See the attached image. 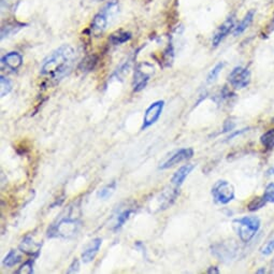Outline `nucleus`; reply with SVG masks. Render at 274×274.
Instances as JSON below:
<instances>
[{
    "instance_id": "1",
    "label": "nucleus",
    "mask_w": 274,
    "mask_h": 274,
    "mask_svg": "<svg viewBox=\"0 0 274 274\" xmlns=\"http://www.w3.org/2000/svg\"><path fill=\"white\" fill-rule=\"evenodd\" d=\"M75 58V52L69 44H64L43 60L41 74L51 80L59 81L71 70Z\"/></svg>"
},
{
    "instance_id": "3",
    "label": "nucleus",
    "mask_w": 274,
    "mask_h": 274,
    "mask_svg": "<svg viewBox=\"0 0 274 274\" xmlns=\"http://www.w3.org/2000/svg\"><path fill=\"white\" fill-rule=\"evenodd\" d=\"M233 227L242 242H250L260 228V219L256 216H244L233 220Z\"/></svg>"
},
{
    "instance_id": "17",
    "label": "nucleus",
    "mask_w": 274,
    "mask_h": 274,
    "mask_svg": "<svg viewBox=\"0 0 274 274\" xmlns=\"http://www.w3.org/2000/svg\"><path fill=\"white\" fill-rule=\"evenodd\" d=\"M21 259H22V256L19 254V252L11 250L6 256V258L4 259V264L8 268H12L15 266V264L19 263Z\"/></svg>"
},
{
    "instance_id": "27",
    "label": "nucleus",
    "mask_w": 274,
    "mask_h": 274,
    "mask_svg": "<svg viewBox=\"0 0 274 274\" xmlns=\"http://www.w3.org/2000/svg\"><path fill=\"white\" fill-rule=\"evenodd\" d=\"M16 274H31L33 273V262L31 260H27L22 264V267L15 272Z\"/></svg>"
},
{
    "instance_id": "4",
    "label": "nucleus",
    "mask_w": 274,
    "mask_h": 274,
    "mask_svg": "<svg viewBox=\"0 0 274 274\" xmlns=\"http://www.w3.org/2000/svg\"><path fill=\"white\" fill-rule=\"evenodd\" d=\"M80 227V222L77 219L66 217L60 219L58 224L53 225L48 230L49 238H64L69 239L76 234Z\"/></svg>"
},
{
    "instance_id": "34",
    "label": "nucleus",
    "mask_w": 274,
    "mask_h": 274,
    "mask_svg": "<svg viewBox=\"0 0 274 274\" xmlns=\"http://www.w3.org/2000/svg\"><path fill=\"white\" fill-rule=\"evenodd\" d=\"M208 273H219V270L216 268V267H211V268H209V270H208Z\"/></svg>"
},
{
    "instance_id": "8",
    "label": "nucleus",
    "mask_w": 274,
    "mask_h": 274,
    "mask_svg": "<svg viewBox=\"0 0 274 274\" xmlns=\"http://www.w3.org/2000/svg\"><path fill=\"white\" fill-rule=\"evenodd\" d=\"M164 107H165V101L163 100L155 101L154 103L149 105L147 110L145 111L144 118H143V125L142 127H141V129L144 130L148 128L149 126H152L153 124H155L159 120V118H161Z\"/></svg>"
},
{
    "instance_id": "11",
    "label": "nucleus",
    "mask_w": 274,
    "mask_h": 274,
    "mask_svg": "<svg viewBox=\"0 0 274 274\" xmlns=\"http://www.w3.org/2000/svg\"><path fill=\"white\" fill-rule=\"evenodd\" d=\"M101 243H102V240L100 238H96L94 239L93 241L90 242V244H88L85 250L82 254V260L85 262V263H88L94 260V258L96 257L97 253H98L100 246H101Z\"/></svg>"
},
{
    "instance_id": "2",
    "label": "nucleus",
    "mask_w": 274,
    "mask_h": 274,
    "mask_svg": "<svg viewBox=\"0 0 274 274\" xmlns=\"http://www.w3.org/2000/svg\"><path fill=\"white\" fill-rule=\"evenodd\" d=\"M120 12V5L116 0H112V2L108 3L104 6L102 10L96 14L93 23H92V30L95 34L102 33L105 29H107L109 23L114 20Z\"/></svg>"
},
{
    "instance_id": "6",
    "label": "nucleus",
    "mask_w": 274,
    "mask_h": 274,
    "mask_svg": "<svg viewBox=\"0 0 274 274\" xmlns=\"http://www.w3.org/2000/svg\"><path fill=\"white\" fill-rule=\"evenodd\" d=\"M154 74V67L149 63H141L136 67L134 75V91L140 92L145 88L148 80Z\"/></svg>"
},
{
    "instance_id": "20",
    "label": "nucleus",
    "mask_w": 274,
    "mask_h": 274,
    "mask_svg": "<svg viewBox=\"0 0 274 274\" xmlns=\"http://www.w3.org/2000/svg\"><path fill=\"white\" fill-rule=\"evenodd\" d=\"M96 64H97V57L95 55L87 56L86 58L82 60V63L80 64L79 69L82 70V71H91V70L95 68Z\"/></svg>"
},
{
    "instance_id": "25",
    "label": "nucleus",
    "mask_w": 274,
    "mask_h": 274,
    "mask_svg": "<svg viewBox=\"0 0 274 274\" xmlns=\"http://www.w3.org/2000/svg\"><path fill=\"white\" fill-rule=\"evenodd\" d=\"M115 187H116V183L115 182H113L109 185H107V186L103 187L99 193H98V197L101 198V199H107L109 198L112 193L114 192V190H115Z\"/></svg>"
},
{
    "instance_id": "19",
    "label": "nucleus",
    "mask_w": 274,
    "mask_h": 274,
    "mask_svg": "<svg viewBox=\"0 0 274 274\" xmlns=\"http://www.w3.org/2000/svg\"><path fill=\"white\" fill-rule=\"evenodd\" d=\"M260 142L264 147L268 149L273 148L274 147V129H270L264 132V134L260 137Z\"/></svg>"
},
{
    "instance_id": "7",
    "label": "nucleus",
    "mask_w": 274,
    "mask_h": 274,
    "mask_svg": "<svg viewBox=\"0 0 274 274\" xmlns=\"http://www.w3.org/2000/svg\"><path fill=\"white\" fill-rule=\"evenodd\" d=\"M229 83L237 90L246 87L251 82V73L244 67H236L228 76Z\"/></svg>"
},
{
    "instance_id": "9",
    "label": "nucleus",
    "mask_w": 274,
    "mask_h": 274,
    "mask_svg": "<svg viewBox=\"0 0 274 274\" xmlns=\"http://www.w3.org/2000/svg\"><path fill=\"white\" fill-rule=\"evenodd\" d=\"M192 156H193V149L192 148H190V147L181 148V149H179V151L173 153L165 163H163L161 166H159V169H162V170L169 169V168H171L175 165L187 161V159H190Z\"/></svg>"
},
{
    "instance_id": "22",
    "label": "nucleus",
    "mask_w": 274,
    "mask_h": 274,
    "mask_svg": "<svg viewBox=\"0 0 274 274\" xmlns=\"http://www.w3.org/2000/svg\"><path fill=\"white\" fill-rule=\"evenodd\" d=\"M22 27H23V24H17V25L10 24L8 26H4V27L2 28V39H5L6 37L11 36V34L15 33L17 30L21 29Z\"/></svg>"
},
{
    "instance_id": "28",
    "label": "nucleus",
    "mask_w": 274,
    "mask_h": 274,
    "mask_svg": "<svg viewBox=\"0 0 274 274\" xmlns=\"http://www.w3.org/2000/svg\"><path fill=\"white\" fill-rule=\"evenodd\" d=\"M263 197L267 200V202L274 203V183L269 184L266 187L263 192Z\"/></svg>"
},
{
    "instance_id": "10",
    "label": "nucleus",
    "mask_w": 274,
    "mask_h": 274,
    "mask_svg": "<svg viewBox=\"0 0 274 274\" xmlns=\"http://www.w3.org/2000/svg\"><path fill=\"white\" fill-rule=\"evenodd\" d=\"M233 25H234V15H231L216 29L213 39H212V46L214 48L218 47L219 43L227 37V34L233 28Z\"/></svg>"
},
{
    "instance_id": "24",
    "label": "nucleus",
    "mask_w": 274,
    "mask_h": 274,
    "mask_svg": "<svg viewBox=\"0 0 274 274\" xmlns=\"http://www.w3.org/2000/svg\"><path fill=\"white\" fill-rule=\"evenodd\" d=\"M266 203H267V200L264 199L263 196L262 197H256L250 202V205L247 208H249L250 211H257V210L263 208Z\"/></svg>"
},
{
    "instance_id": "30",
    "label": "nucleus",
    "mask_w": 274,
    "mask_h": 274,
    "mask_svg": "<svg viewBox=\"0 0 274 274\" xmlns=\"http://www.w3.org/2000/svg\"><path fill=\"white\" fill-rule=\"evenodd\" d=\"M273 251H274V239H272V240H270L269 242L264 244L260 250L261 254L263 255H270L273 253Z\"/></svg>"
},
{
    "instance_id": "5",
    "label": "nucleus",
    "mask_w": 274,
    "mask_h": 274,
    "mask_svg": "<svg viewBox=\"0 0 274 274\" xmlns=\"http://www.w3.org/2000/svg\"><path fill=\"white\" fill-rule=\"evenodd\" d=\"M212 196L218 205H227L234 199V188L227 181H217L212 187Z\"/></svg>"
},
{
    "instance_id": "15",
    "label": "nucleus",
    "mask_w": 274,
    "mask_h": 274,
    "mask_svg": "<svg viewBox=\"0 0 274 274\" xmlns=\"http://www.w3.org/2000/svg\"><path fill=\"white\" fill-rule=\"evenodd\" d=\"M193 168H195V166L193 165H185L182 168H180V169L173 174L171 182L175 187L181 186L183 182L185 181V179H186L187 176L189 175V173L193 170Z\"/></svg>"
},
{
    "instance_id": "21",
    "label": "nucleus",
    "mask_w": 274,
    "mask_h": 274,
    "mask_svg": "<svg viewBox=\"0 0 274 274\" xmlns=\"http://www.w3.org/2000/svg\"><path fill=\"white\" fill-rule=\"evenodd\" d=\"M0 95L2 97L7 96L9 93L12 91V83L9 79L5 77L4 75L0 76Z\"/></svg>"
},
{
    "instance_id": "33",
    "label": "nucleus",
    "mask_w": 274,
    "mask_h": 274,
    "mask_svg": "<svg viewBox=\"0 0 274 274\" xmlns=\"http://www.w3.org/2000/svg\"><path fill=\"white\" fill-rule=\"evenodd\" d=\"M267 29H268V33H271V32L274 30V16L272 17V21H271L270 24L268 25Z\"/></svg>"
},
{
    "instance_id": "12",
    "label": "nucleus",
    "mask_w": 274,
    "mask_h": 274,
    "mask_svg": "<svg viewBox=\"0 0 274 274\" xmlns=\"http://www.w3.org/2000/svg\"><path fill=\"white\" fill-rule=\"evenodd\" d=\"M179 195L178 187L174 189H169L161 193V197L158 199V208L159 210H166L172 206V203L175 201L176 197Z\"/></svg>"
},
{
    "instance_id": "35",
    "label": "nucleus",
    "mask_w": 274,
    "mask_h": 274,
    "mask_svg": "<svg viewBox=\"0 0 274 274\" xmlns=\"http://www.w3.org/2000/svg\"><path fill=\"white\" fill-rule=\"evenodd\" d=\"M95 2H102V0H95Z\"/></svg>"
},
{
    "instance_id": "29",
    "label": "nucleus",
    "mask_w": 274,
    "mask_h": 274,
    "mask_svg": "<svg viewBox=\"0 0 274 274\" xmlns=\"http://www.w3.org/2000/svg\"><path fill=\"white\" fill-rule=\"evenodd\" d=\"M164 60H165V63H167V66H170L171 63H172V60H173V47L171 46V43L164 53Z\"/></svg>"
},
{
    "instance_id": "32",
    "label": "nucleus",
    "mask_w": 274,
    "mask_h": 274,
    "mask_svg": "<svg viewBox=\"0 0 274 274\" xmlns=\"http://www.w3.org/2000/svg\"><path fill=\"white\" fill-rule=\"evenodd\" d=\"M233 128H234V123H232L231 121H226L225 125H224V131L223 132L232 131Z\"/></svg>"
},
{
    "instance_id": "16",
    "label": "nucleus",
    "mask_w": 274,
    "mask_h": 274,
    "mask_svg": "<svg viewBox=\"0 0 274 274\" xmlns=\"http://www.w3.org/2000/svg\"><path fill=\"white\" fill-rule=\"evenodd\" d=\"M254 15H255V11L254 10H251V11H249V12L246 13V15L244 16V19L234 28V30H233L234 36H239V34H241L242 32H244L247 28H249V26L253 22Z\"/></svg>"
},
{
    "instance_id": "26",
    "label": "nucleus",
    "mask_w": 274,
    "mask_h": 274,
    "mask_svg": "<svg viewBox=\"0 0 274 274\" xmlns=\"http://www.w3.org/2000/svg\"><path fill=\"white\" fill-rule=\"evenodd\" d=\"M223 67H224V64H223V63H219V64H217L213 69L211 70L210 73L208 74V79H207L208 83H212V82H214V81H215V80L218 77L220 71H222Z\"/></svg>"
},
{
    "instance_id": "14",
    "label": "nucleus",
    "mask_w": 274,
    "mask_h": 274,
    "mask_svg": "<svg viewBox=\"0 0 274 274\" xmlns=\"http://www.w3.org/2000/svg\"><path fill=\"white\" fill-rule=\"evenodd\" d=\"M41 249V244L36 243L30 236L25 237L20 244V250L27 255H37Z\"/></svg>"
},
{
    "instance_id": "23",
    "label": "nucleus",
    "mask_w": 274,
    "mask_h": 274,
    "mask_svg": "<svg viewBox=\"0 0 274 274\" xmlns=\"http://www.w3.org/2000/svg\"><path fill=\"white\" fill-rule=\"evenodd\" d=\"M132 212H134V210H131V209H128V210H125L124 212H122V213L118 217V222H116L115 228H114V230H118V229H120L124 224L127 222L130 215L132 214Z\"/></svg>"
},
{
    "instance_id": "31",
    "label": "nucleus",
    "mask_w": 274,
    "mask_h": 274,
    "mask_svg": "<svg viewBox=\"0 0 274 274\" xmlns=\"http://www.w3.org/2000/svg\"><path fill=\"white\" fill-rule=\"evenodd\" d=\"M79 270H80V261H79L77 259H74V260L72 261V263L70 264L69 269L67 270V273H68V274L76 273V272H79Z\"/></svg>"
},
{
    "instance_id": "18",
    "label": "nucleus",
    "mask_w": 274,
    "mask_h": 274,
    "mask_svg": "<svg viewBox=\"0 0 274 274\" xmlns=\"http://www.w3.org/2000/svg\"><path fill=\"white\" fill-rule=\"evenodd\" d=\"M131 38V33L127 31H118L115 33H113L110 37V42L114 46H119V44L125 43Z\"/></svg>"
},
{
    "instance_id": "13",
    "label": "nucleus",
    "mask_w": 274,
    "mask_h": 274,
    "mask_svg": "<svg viewBox=\"0 0 274 274\" xmlns=\"http://www.w3.org/2000/svg\"><path fill=\"white\" fill-rule=\"evenodd\" d=\"M2 63L7 68L13 70V71H16V70L23 65V57L17 52H10L3 57Z\"/></svg>"
}]
</instances>
